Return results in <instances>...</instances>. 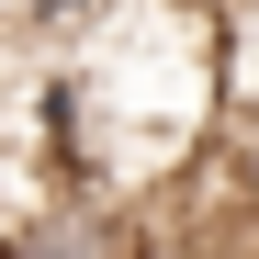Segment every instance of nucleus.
Listing matches in <instances>:
<instances>
[{
	"instance_id": "1",
	"label": "nucleus",
	"mask_w": 259,
	"mask_h": 259,
	"mask_svg": "<svg viewBox=\"0 0 259 259\" xmlns=\"http://www.w3.org/2000/svg\"><path fill=\"white\" fill-rule=\"evenodd\" d=\"M192 12H237V0H192Z\"/></svg>"
}]
</instances>
